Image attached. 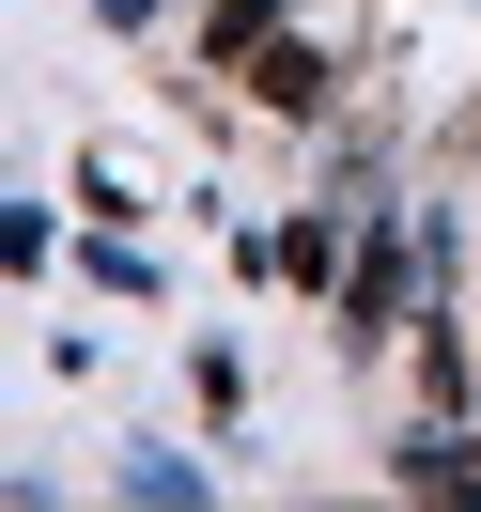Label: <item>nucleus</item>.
<instances>
[{
    "mask_svg": "<svg viewBox=\"0 0 481 512\" xmlns=\"http://www.w3.org/2000/svg\"><path fill=\"white\" fill-rule=\"evenodd\" d=\"M63 202H78V218H140V187H125L109 140H78V156H63Z\"/></svg>",
    "mask_w": 481,
    "mask_h": 512,
    "instance_id": "6e6552de",
    "label": "nucleus"
},
{
    "mask_svg": "<svg viewBox=\"0 0 481 512\" xmlns=\"http://www.w3.org/2000/svg\"><path fill=\"white\" fill-rule=\"evenodd\" d=\"M280 32H295V0H202V16H187V63H202V78L233 94V78H249V63H264Z\"/></svg>",
    "mask_w": 481,
    "mask_h": 512,
    "instance_id": "7ed1b4c3",
    "label": "nucleus"
},
{
    "mask_svg": "<svg viewBox=\"0 0 481 512\" xmlns=\"http://www.w3.org/2000/svg\"><path fill=\"white\" fill-rule=\"evenodd\" d=\"M233 109H249V125H295V140L342 125V47H326V32H280L249 78H233Z\"/></svg>",
    "mask_w": 481,
    "mask_h": 512,
    "instance_id": "f03ea898",
    "label": "nucleus"
},
{
    "mask_svg": "<svg viewBox=\"0 0 481 512\" xmlns=\"http://www.w3.org/2000/svg\"><path fill=\"white\" fill-rule=\"evenodd\" d=\"M78 280H94L109 311H171V264L140 249V218H78Z\"/></svg>",
    "mask_w": 481,
    "mask_h": 512,
    "instance_id": "20e7f679",
    "label": "nucleus"
},
{
    "mask_svg": "<svg viewBox=\"0 0 481 512\" xmlns=\"http://www.w3.org/2000/svg\"><path fill=\"white\" fill-rule=\"evenodd\" d=\"M63 218H78V202H0V280H16V295H32V280H63Z\"/></svg>",
    "mask_w": 481,
    "mask_h": 512,
    "instance_id": "0eeeda50",
    "label": "nucleus"
},
{
    "mask_svg": "<svg viewBox=\"0 0 481 512\" xmlns=\"http://www.w3.org/2000/svg\"><path fill=\"white\" fill-rule=\"evenodd\" d=\"M404 311H419V202L373 171V187H357V264H342V295H326V342H342V357H388Z\"/></svg>",
    "mask_w": 481,
    "mask_h": 512,
    "instance_id": "f257e3e1",
    "label": "nucleus"
},
{
    "mask_svg": "<svg viewBox=\"0 0 481 512\" xmlns=\"http://www.w3.org/2000/svg\"><path fill=\"white\" fill-rule=\"evenodd\" d=\"M187 419H202V435H249V342H218V326H202V342H187Z\"/></svg>",
    "mask_w": 481,
    "mask_h": 512,
    "instance_id": "423d86ee",
    "label": "nucleus"
},
{
    "mask_svg": "<svg viewBox=\"0 0 481 512\" xmlns=\"http://www.w3.org/2000/svg\"><path fill=\"white\" fill-rule=\"evenodd\" d=\"M94 32H125V47H140V32H171V0H94Z\"/></svg>",
    "mask_w": 481,
    "mask_h": 512,
    "instance_id": "1a4fd4ad",
    "label": "nucleus"
},
{
    "mask_svg": "<svg viewBox=\"0 0 481 512\" xmlns=\"http://www.w3.org/2000/svg\"><path fill=\"white\" fill-rule=\"evenodd\" d=\"M109 497H140V512H202V497H218V466H202V450H171V435H125V450H109Z\"/></svg>",
    "mask_w": 481,
    "mask_h": 512,
    "instance_id": "39448f33",
    "label": "nucleus"
}]
</instances>
